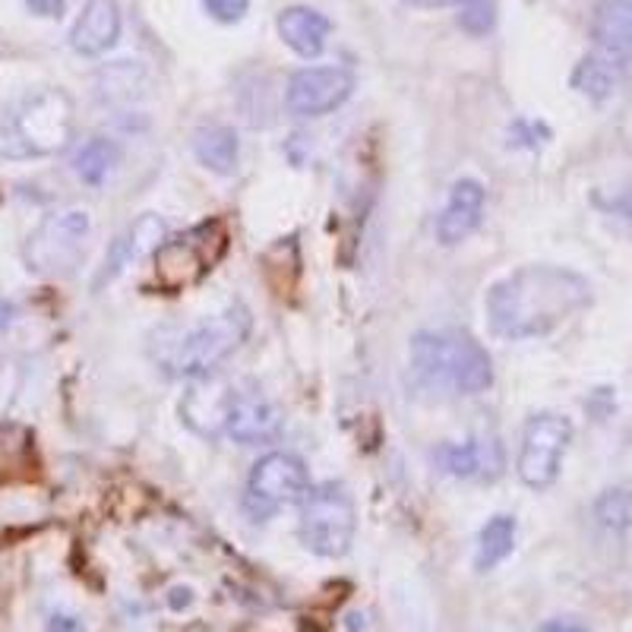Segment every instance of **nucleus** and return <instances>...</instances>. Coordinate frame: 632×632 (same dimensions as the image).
<instances>
[{
  "mask_svg": "<svg viewBox=\"0 0 632 632\" xmlns=\"http://www.w3.org/2000/svg\"><path fill=\"white\" fill-rule=\"evenodd\" d=\"M355 73L348 67H303L285 85V105L295 117H323L348 102Z\"/></svg>",
  "mask_w": 632,
  "mask_h": 632,
  "instance_id": "obj_10",
  "label": "nucleus"
},
{
  "mask_svg": "<svg viewBox=\"0 0 632 632\" xmlns=\"http://www.w3.org/2000/svg\"><path fill=\"white\" fill-rule=\"evenodd\" d=\"M225 244H228V234H225L221 221H203L187 234L168 238L165 244L156 248L159 288L174 295V291H184L196 281H203L221 260Z\"/></svg>",
  "mask_w": 632,
  "mask_h": 632,
  "instance_id": "obj_4",
  "label": "nucleus"
},
{
  "mask_svg": "<svg viewBox=\"0 0 632 632\" xmlns=\"http://www.w3.org/2000/svg\"><path fill=\"white\" fill-rule=\"evenodd\" d=\"M307 491H310V478L301 459L291 452H269L250 468L244 509L260 522L288 503H301Z\"/></svg>",
  "mask_w": 632,
  "mask_h": 632,
  "instance_id": "obj_9",
  "label": "nucleus"
},
{
  "mask_svg": "<svg viewBox=\"0 0 632 632\" xmlns=\"http://www.w3.org/2000/svg\"><path fill=\"white\" fill-rule=\"evenodd\" d=\"M573 443V421L566 414L544 412L525 424L519 449V478L531 491H548L560 474V462Z\"/></svg>",
  "mask_w": 632,
  "mask_h": 632,
  "instance_id": "obj_8",
  "label": "nucleus"
},
{
  "mask_svg": "<svg viewBox=\"0 0 632 632\" xmlns=\"http://www.w3.org/2000/svg\"><path fill=\"white\" fill-rule=\"evenodd\" d=\"M496 23L494 0H468L459 16V26L471 32V35H487Z\"/></svg>",
  "mask_w": 632,
  "mask_h": 632,
  "instance_id": "obj_21",
  "label": "nucleus"
},
{
  "mask_svg": "<svg viewBox=\"0 0 632 632\" xmlns=\"http://www.w3.org/2000/svg\"><path fill=\"white\" fill-rule=\"evenodd\" d=\"M193 152H196L203 168H209L216 174H231L238 168L241 142H238V134L231 127L209 124V127H199L193 134Z\"/></svg>",
  "mask_w": 632,
  "mask_h": 632,
  "instance_id": "obj_17",
  "label": "nucleus"
},
{
  "mask_svg": "<svg viewBox=\"0 0 632 632\" xmlns=\"http://www.w3.org/2000/svg\"><path fill=\"white\" fill-rule=\"evenodd\" d=\"M613 209H617V212H620L627 221H632V184L627 187V191L620 193L617 199H613Z\"/></svg>",
  "mask_w": 632,
  "mask_h": 632,
  "instance_id": "obj_26",
  "label": "nucleus"
},
{
  "mask_svg": "<svg viewBox=\"0 0 632 632\" xmlns=\"http://www.w3.org/2000/svg\"><path fill=\"white\" fill-rule=\"evenodd\" d=\"M281 42L301 57H320L326 51L332 23L326 13L313 10V7H285L275 20Z\"/></svg>",
  "mask_w": 632,
  "mask_h": 632,
  "instance_id": "obj_14",
  "label": "nucleus"
},
{
  "mask_svg": "<svg viewBox=\"0 0 632 632\" xmlns=\"http://www.w3.org/2000/svg\"><path fill=\"white\" fill-rule=\"evenodd\" d=\"M221 430L244 446L273 443L281 434V412L260 386H231L225 392Z\"/></svg>",
  "mask_w": 632,
  "mask_h": 632,
  "instance_id": "obj_11",
  "label": "nucleus"
},
{
  "mask_svg": "<svg viewBox=\"0 0 632 632\" xmlns=\"http://www.w3.org/2000/svg\"><path fill=\"white\" fill-rule=\"evenodd\" d=\"M538 632H588L582 623H573V620H548Z\"/></svg>",
  "mask_w": 632,
  "mask_h": 632,
  "instance_id": "obj_25",
  "label": "nucleus"
},
{
  "mask_svg": "<svg viewBox=\"0 0 632 632\" xmlns=\"http://www.w3.org/2000/svg\"><path fill=\"white\" fill-rule=\"evenodd\" d=\"M443 466L449 474H456V478H471L478 468H481V452H478V446H446L440 452Z\"/></svg>",
  "mask_w": 632,
  "mask_h": 632,
  "instance_id": "obj_22",
  "label": "nucleus"
},
{
  "mask_svg": "<svg viewBox=\"0 0 632 632\" xmlns=\"http://www.w3.org/2000/svg\"><path fill=\"white\" fill-rule=\"evenodd\" d=\"M28 10L38 16H60L64 13V0H26Z\"/></svg>",
  "mask_w": 632,
  "mask_h": 632,
  "instance_id": "obj_24",
  "label": "nucleus"
},
{
  "mask_svg": "<svg viewBox=\"0 0 632 632\" xmlns=\"http://www.w3.org/2000/svg\"><path fill=\"white\" fill-rule=\"evenodd\" d=\"M117 162H120V146L108 137H95L89 139L83 149L77 152L73 171H77L80 181L92 184V187H99L111 171L117 168Z\"/></svg>",
  "mask_w": 632,
  "mask_h": 632,
  "instance_id": "obj_19",
  "label": "nucleus"
},
{
  "mask_svg": "<svg viewBox=\"0 0 632 632\" xmlns=\"http://www.w3.org/2000/svg\"><path fill=\"white\" fill-rule=\"evenodd\" d=\"M513 548H516V519L513 516H494L491 522L481 528L478 553H474V570L478 573H491L513 553Z\"/></svg>",
  "mask_w": 632,
  "mask_h": 632,
  "instance_id": "obj_18",
  "label": "nucleus"
},
{
  "mask_svg": "<svg viewBox=\"0 0 632 632\" xmlns=\"http://www.w3.org/2000/svg\"><path fill=\"white\" fill-rule=\"evenodd\" d=\"M358 528L355 499L342 484H317L301 499V541L317 556H345Z\"/></svg>",
  "mask_w": 632,
  "mask_h": 632,
  "instance_id": "obj_5",
  "label": "nucleus"
},
{
  "mask_svg": "<svg viewBox=\"0 0 632 632\" xmlns=\"http://www.w3.org/2000/svg\"><path fill=\"white\" fill-rule=\"evenodd\" d=\"M203 3H206L209 16L219 23H238L250 10V0H203Z\"/></svg>",
  "mask_w": 632,
  "mask_h": 632,
  "instance_id": "obj_23",
  "label": "nucleus"
},
{
  "mask_svg": "<svg viewBox=\"0 0 632 632\" xmlns=\"http://www.w3.org/2000/svg\"><path fill=\"white\" fill-rule=\"evenodd\" d=\"M591 301L582 275L560 266H525L487 291V323L499 338H538L563 326Z\"/></svg>",
  "mask_w": 632,
  "mask_h": 632,
  "instance_id": "obj_1",
  "label": "nucleus"
},
{
  "mask_svg": "<svg viewBox=\"0 0 632 632\" xmlns=\"http://www.w3.org/2000/svg\"><path fill=\"white\" fill-rule=\"evenodd\" d=\"M48 632H80V623L73 617H55Z\"/></svg>",
  "mask_w": 632,
  "mask_h": 632,
  "instance_id": "obj_27",
  "label": "nucleus"
},
{
  "mask_svg": "<svg viewBox=\"0 0 632 632\" xmlns=\"http://www.w3.org/2000/svg\"><path fill=\"white\" fill-rule=\"evenodd\" d=\"M484 203H487V193L481 187V181H474V177L456 181L446 206H443L440 219H437V241L446 248L462 244L468 234L481 225Z\"/></svg>",
  "mask_w": 632,
  "mask_h": 632,
  "instance_id": "obj_12",
  "label": "nucleus"
},
{
  "mask_svg": "<svg viewBox=\"0 0 632 632\" xmlns=\"http://www.w3.org/2000/svg\"><path fill=\"white\" fill-rule=\"evenodd\" d=\"M409 3H414V7H466L468 0H409Z\"/></svg>",
  "mask_w": 632,
  "mask_h": 632,
  "instance_id": "obj_29",
  "label": "nucleus"
},
{
  "mask_svg": "<svg viewBox=\"0 0 632 632\" xmlns=\"http://www.w3.org/2000/svg\"><path fill=\"white\" fill-rule=\"evenodd\" d=\"M412 367L430 389L478 395L494 383V360L466 330H430L412 338Z\"/></svg>",
  "mask_w": 632,
  "mask_h": 632,
  "instance_id": "obj_3",
  "label": "nucleus"
},
{
  "mask_svg": "<svg viewBox=\"0 0 632 632\" xmlns=\"http://www.w3.org/2000/svg\"><path fill=\"white\" fill-rule=\"evenodd\" d=\"M193 598H191V588H174V591H171V607H174V610H181V607H187L191 605Z\"/></svg>",
  "mask_w": 632,
  "mask_h": 632,
  "instance_id": "obj_28",
  "label": "nucleus"
},
{
  "mask_svg": "<svg viewBox=\"0 0 632 632\" xmlns=\"http://www.w3.org/2000/svg\"><path fill=\"white\" fill-rule=\"evenodd\" d=\"M250 326L253 320L248 307L231 303L191 326L162 332L156 360L174 380H203L248 342Z\"/></svg>",
  "mask_w": 632,
  "mask_h": 632,
  "instance_id": "obj_2",
  "label": "nucleus"
},
{
  "mask_svg": "<svg viewBox=\"0 0 632 632\" xmlns=\"http://www.w3.org/2000/svg\"><path fill=\"white\" fill-rule=\"evenodd\" d=\"M623 73H627V60L623 57L595 48L591 55H585L578 60L570 83H573L578 95H585L591 102H607L623 83Z\"/></svg>",
  "mask_w": 632,
  "mask_h": 632,
  "instance_id": "obj_15",
  "label": "nucleus"
},
{
  "mask_svg": "<svg viewBox=\"0 0 632 632\" xmlns=\"http://www.w3.org/2000/svg\"><path fill=\"white\" fill-rule=\"evenodd\" d=\"M70 102L60 92L38 95L10 120L7 139H0V156H51L70 142Z\"/></svg>",
  "mask_w": 632,
  "mask_h": 632,
  "instance_id": "obj_6",
  "label": "nucleus"
},
{
  "mask_svg": "<svg viewBox=\"0 0 632 632\" xmlns=\"http://www.w3.org/2000/svg\"><path fill=\"white\" fill-rule=\"evenodd\" d=\"M120 35V10L114 0H89L70 28V45L83 57L105 55Z\"/></svg>",
  "mask_w": 632,
  "mask_h": 632,
  "instance_id": "obj_13",
  "label": "nucleus"
},
{
  "mask_svg": "<svg viewBox=\"0 0 632 632\" xmlns=\"http://www.w3.org/2000/svg\"><path fill=\"white\" fill-rule=\"evenodd\" d=\"M595 48L630 60L632 57V0H598L591 13Z\"/></svg>",
  "mask_w": 632,
  "mask_h": 632,
  "instance_id": "obj_16",
  "label": "nucleus"
},
{
  "mask_svg": "<svg viewBox=\"0 0 632 632\" xmlns=\"http://www.w3.org/2000/svg\"><path fill=\"white\" fill-rule=\"evenodd\" d=\"M595 513L607 528L613 531H630L632 535V491H607L598 503Z\"/></svg>",
  "mask_w": 632,
  "mask_h": 632,
  "instance_id": "obj_20",
  "label": "nucleus"
},
{
  "mask_svg": "<svg viewBox=\"0 0 632 632\" xmlns=\"http://www.w3.org/2000/svg\"><path fill=\"white\" fill-rule=\"evenodd\" d=\"M89 231H92V219L85 209H64L48 216L28 238V266L42 275L73 273V266L83 260Z\"/></svg>",
  "mask_w": 632,
  "mask_h": 632,
  "instance_id": "obj_7",
  "label": "nucleus"
}]
</instances>
